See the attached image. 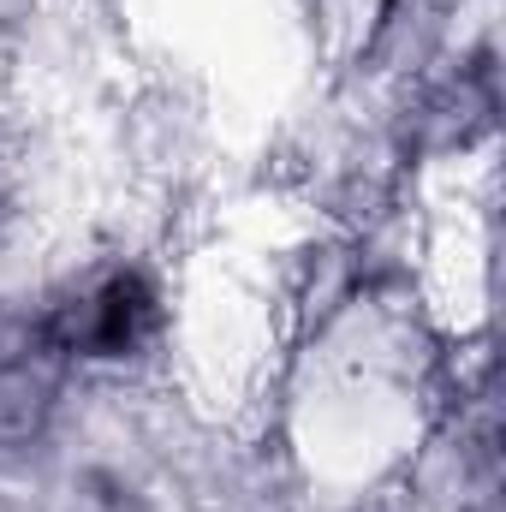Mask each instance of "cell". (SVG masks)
<instances>
[{
  "label": "cell",
  "mask_w": 506,
  "mask_h": 512,
  "mask_svg": "<svg viewBox=\"0 0 506 512\" xmlns=\"http://www.w3.org/2000/svg\"><path fill=\"white\" fill-rule=\"evenodd\" d=\"M155 322V292L143 274H108L48 310L42 334L60 358H126Z\"/></svg>",
  "instance_id": "6da1fadb"
},
{
  "label": "cell",
  "mask_w": 506,
  "mask_h": 512,
  "mask_svg": "<svg viewBox=\"0 0 506 512\" xmlns=\"http://www.w3.org/2000/svg\"><path fill=\"white\" fill-rule=\"evenodd\" d=\"M54 387H60V352L48 346V334L0 328V453L24 447L48 423Z\"/></svg>",
  "instance_id": "7a4b0ae2"
}]
</instances>
